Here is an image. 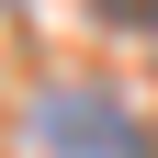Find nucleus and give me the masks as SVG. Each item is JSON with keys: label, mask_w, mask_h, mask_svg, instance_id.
<instances>
[{"label": "nucleus", "mask_w": 158, "mask_h": 158, "mask_svg": "<svg viewBox=\"0 0 158 158\" xmlns=\"http://www.w3.org/2000/svg\"><path fill=\"white\" fill-rule=\"evenodd\" d=\"M23 135H34L45 158H158L147 113L113 102V90H45V102L23 113Z\"/></svg>", "instance_id": "f257e3e1"}, {"label": "nucleus", "mask_w": 158, "mask_h": 158, "mask_svg": "<svg viewBox=\"0 0 158 158\" xmlns=\"http://www.w3.org/2000/svg\"><path fill=\"white\" fill-rule=\"evenodd\" d=\"M90 11H102L113 34H158V0H90Z\"/></svg>", "instance_id": "f03ea898"}]
</instances>
